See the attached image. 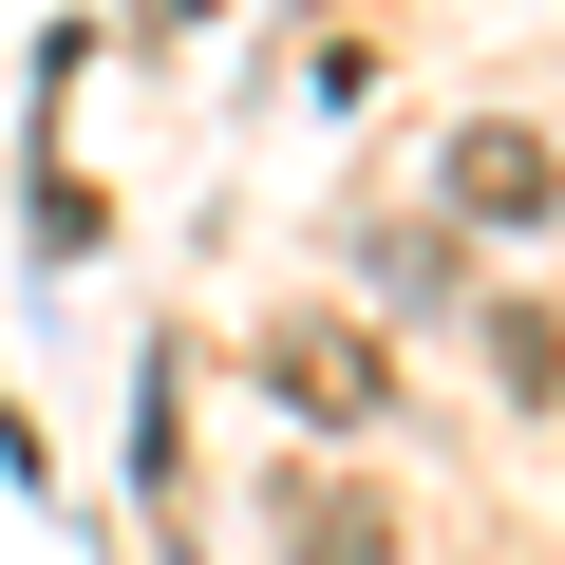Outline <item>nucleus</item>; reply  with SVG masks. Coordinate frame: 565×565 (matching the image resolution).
Here are the masks:
<instances>
[{
    "mask_svg": "<svg viewBox=\"0 0 565 565\" xmlns=\"http://www.w3.org/2000/svg\"><path fill=\"white\" fill-rule=\"evenodd\" d=\"M264 396H282V415H377L396 377H377V340H340V321H264Z\"/></svg>",
    "mask_w": 565,
    "mask_h": 565,
    "instance_id": "obj_1",
    "label": "nucleus"
},
{
    "mask_svg": "<svg viewBox=\"0 0 565 565\" xmlns=\"http://www.w3.org/2000/svg\"><path fill=\"white\" fill-rule=\"evenodd\" d=\"M264 527L302 546V565H396V509H377V490H340V471H282V490H264Z\"/></svg>",
    "mask_w": 565,
    "mask_h": 565,
    "instance_id": "obj_2",
    "label": "nucleus"
},
{
    "mask_svg": "<svg viewBox=\"0 0 565 565\" xmlns=\"http://www.w3.org/2000/svg\"><path fill=\"white\" fill-rule=\"evenodd\" d=\"M452 207H471V226H546V207H565L546 132H509V114H490V132H452Z\"/></svg>",
    "mask_w": 565,
    "mask_h": 565,
    "instance_id": "obj_3",
    "label": "nucleus"
},
{
    "mask_svg": "<svg viewBox=\"0 0 565 565\" xmlns=\"http://www.w3.org/2000/svg\"><path fill=\"white\" fill-rule=\"evenodd\" d=\"M490 377H509V396H565V321H546V302H490Z\"/></svg>",
    "mask_w": 565,
    "mask_h": 565,
    "instance_id": "obj_4",
    "label": "nucleus"
}]
</instances>
